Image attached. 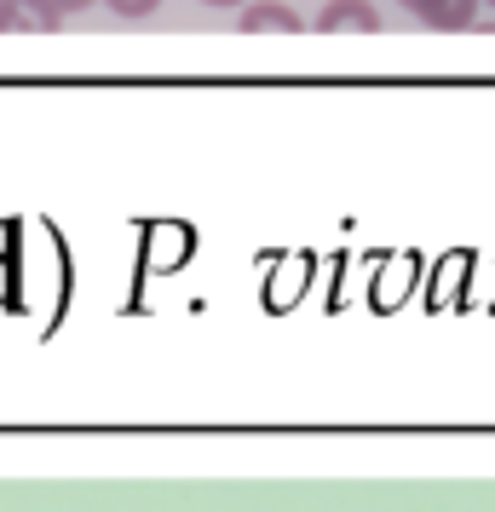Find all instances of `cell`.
I'll return each mask as SVG.
<instances>
[{"label": "cell", "mask_w": 495, "mask_h": 512, "mask_svg": "<svg viewBox=\"0 0 495 512\" xmlns=\"http://www.w3.org/2000/svg\"><path fill=\"white\" fill-rule=\"evenodd\" d=\"M202 6H248V0H202Z\"/></svg>", "instance_id": "cell-7"}, {"label": "cell", "mask_w": 495, "mask_h": 512, "mask_svg": "<svg viewBox=\"0 0 495 512\" xmlns=\"http://www.w3.org/2000/svg\"><path fill=\"white\" fill-rule=\"evenodd\" d=\"M242 29L283 35V29H306V24H300V12H294V6H283V0H254V6H242Z\"/></svg>", "instance_id": "cell-4"}, {"label": "cell", "mask_w": 495, "mask_h": 512, "mask_svg": "<svg viewBox=\"0 0 495 512\" xmlns=\"http://www.w3.org/2000/svg\"><path fill=\"white\" fill-rule=\"evenodd\" d=\"M490 6H495V0H490Z\"/></svg>", "instance_id": "cell-9"}, {"label": "cell", "mask_w": 495, "mask_h": 512, "mask_svg": "<svg viewBox=\"0 0 495 512\" xmlns=\"http://www.w3.org/2000/svg\"><path fill=\"white\" fill-rule=\"evenodd\" d=\"M415 18L426 29H467L478 18V0H415Z\"/></svg>", "instance_id": "cell-3"}, {"label": "cell", "mask_w": 495, "mask_h": 512, "mask_svg": "<svg viewBox=\"0 0 495 512\" xmlns=\"http://www.w3.org/2000/svg\"><path fill=\"white\" fill-rule=\"evenodd\" d=\"M162 0H110V12H121V18H150Z\"/></svg>", "instance_id": "cell-5"}, {"label": "cell", "mask_w": 495, "mask_h": 512, "mask_svg": "<svg viewBox=\"0 0 495 512\" xmlns=\"http://www.w3.org/2000/svg\"><path fill=\"white\" fill-rule=\"evenodd\" d=\"M398 6H409V12H415V0H398Z\"/></svg>", "instance_id": "cell-8"}, {"label": "cell", "mask_w": 495, "mask_h": 512, "mask_svg": "<svg viewBox=\"0 0 495 512\" xmlns=\"http://www.w3.org/2000/svg\"><path fill=\"white\" fill-rule=\"evenodd\" d=\"M58 29V12L47 0H0V35H47Z\"/></svg>", "instance_id": "cell-2"}, {"label": "cell", "mask_w": 495, "mask_h": 512, "mask_svg": "<svg viewBox=\"0 0 495 512\" xmlns=\"http://www.w3.org/2000/svg\"><path fill=\"white\" fill-rule=\"evenodd\" d=\"M317 29H323V35H375L380 12L369 0H329L323 18H317Z\"/></svg>", "instance_id": "cell-1"}, {"label": "cell", "mask_w": 495, "mask_h": 512, "mask_svg": "<svg viewBox=\"0 0 495 512\" xmlns=\"http://www.w3.org/2000/svg\"><path fill=\"white\" fill-rule=\"evenodd\" d=\"M52 12H58V18H64V12H81V6H93V0H47Z\"/></svg>", "instance_id": "cell-6"}]
</instances>
